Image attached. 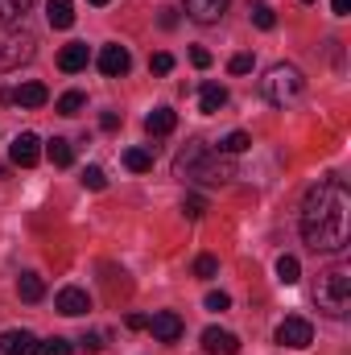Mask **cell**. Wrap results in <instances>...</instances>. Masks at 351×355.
I'll list each match as a JSON object with an SVG mask.
<instances>
[{
  "instance_id": "6da1fadb",
  "label": "cell",
  "mask_w": 351,
  "mask_h": 355,
  "mask_svg": "<svg viewBox=\"0 0 351 355\" xmlns=\"http://www.w3.org/2000/svg\"><path fill=\"white\" fill-rule=\"evenodd\" d=\"M351 223V194L343 182L327 178L306 190L302 198V240L314 252H343Z\"/></svg>"
},
{
  "instance_id": "7a4b0ae2",
  "label": "cell",
  "mask_w": 351,
  "mask_h": 355,
  "mask_svg": "<svg viewBox=\"0 0 351 355\" xmlns=\"http://www.w3.org/2000/svg\"><path fill=\"white\" fill-rule=\"evenodd\" d=\"M178 174L194 178V182H228V178H236V166L228 153L207 149L203 141H190V149L178 157Z\"/></svg>"
},
{
  "instance_id": "3957f363",
  "label": "cell",
  "mask_w": 351,
  "mask_h": 355,
  "mask_svg": "<svg viewBox=\"0 0 351 355\" xmlns=\"http://www.w3.org/2000/svg\"><path fill=\"white\" fill-rule=\"evenodd\" d=\"M314 302L318 310H327L331 318H343L351 306V268L348 265H331L318 272L314 281Z\"/></svg>"
},
{
  "instance_id": "277c9868",
  "label": "cell",
  "mask_w": 351,
  "mask_h": 355,
  "mask_svg": "<svg viewBox=\"0 0 351 355\" xmlns=\"http://www.w3.org/2000/svg\"><path fill=\"white\" fill-rule=\"evenodd\" d=\"M37 54V37L29 29H21L17 21H0V75L25 67Z\"/></svg>"
},
{
  "instance_id": "5b68a950",
  "label": "cell",
  "mask_w": 351,
  "mask_h": 355,
  "mask_svg": "<svg viewBox=\"0 0 351 355\" xmlns=\"http://www.w3.org/2000/svg\"><path fill=\"white\" fill-rule=\"evenodd\" d=\"M302 91H306V79H302V71L289 67V62H277V67L261 79V95L268 99V103H277V107L293 103Z\"/></svg>"
},
{
  "instance_id": "8992f818",
  "label": "cell",
  "mask_w": 351,
  "mask_h": 355,
  "mask_svg": "<svg viewBox=\"0 0 351 355\" xmlns=\"http://www.w3.org/2000/svg\"><path fill=\"white\" fill-rule=\"evenodd\" d=\"M8 162L21 166V170H33V166L42 162V141H37L33 132H17L12 145H8Z\"/></svg>"
},
{
  "instance_id": "52a82bcc",
  "label": "cell",
  "mask_w": 351,
  "mask_h": 355,
  "mask_svg": "<svg viewBox=\"0 0 351 355\" xmlns=\"http://www.w3.org/2000/svg\"><path fill=\"white\" fill-rule=\"evenodd\" d=\"M277 343H281V347H293V352H306V347L314 343V327H310L306 318H285V322L277 327Z\"/></svg>"
},
{
  "instance_id": "ba28073f",
  "label": "cell",
  "mask_w": 351,
  "mask_h": 355,
  "mask_svg": "<svg viewBox=\"0 0 351 355\" xmlns=\"http://www.w3.org/2000/svg\"><path fill=\"white\" fill-rule=\"evenodd\" d=\"M128 67H132V58H128V50L124 46H103L99 50V71L108 75V79H120V75H128Z\"/></svg>"
},
{
  "instance_id": "9c48e42d",
  "label": "cell",
  "mask_w": 351,
  "mask_h": 355,
  "mask_svg": "<svg viewBox=\"0 0 351 355\" xmlns=\"http://www.w3.org/2000/svg\"><path fill=\"white\" fill-rule=\"evenodd\" d=\"M232 0H186V17L198 21V25H215L223 12H228Z\"/></svg>"
},
{
  "instance_id": "30bf717a",
  "label": "cell",
  "mask_w": 351,
  "mask_h": 355,
  "mask_svg": "<svg viewBox=\"0 0 351 355\" xmlns=\"http://www.w3.org/2000/svg\"><path fill=\"white\" fill-rule=\"evenodd\" d=\"M149 331H153V339H162V343H178V339H182V318H178L174 310H162V314L149 318Z\"/></svg>"
},
{
  "instance_id": "8fae6325",
  "label": "cell",
  "mask_w": 351,
  "mask_h": 355,
  "mask_svg": "<svg viewBox=\"0 0 351 355\" xmlns=\"http://www.w3.org/2000/svg\"><path fill=\"white\" fill-rule=\"evenodd\" d=\"M37 339L29 331H4L0 335V355H37Z\"/></svg>"
},
{
  "instance_id": "7c38bea8",
  "label": "cell",
  "mask_w": 351,
  "mask_h": 355,
  "mask_svg": "<svg viewBox=\"0 0 351 355\" xmlns=\"http://www.w3.org/2000/svg\"><path fill=\"white\" fill-rule=\"evenodd\" d=\"M203 347H207L211 355H236V352H240V339H236L232 331L207 327V331H203Z\"/></svg>"
},
{
  "instance_id": "4fadbf2b",
  "label": "cell",
  "mask_w": 351,
  "mask_h": 355,
  "mask_svg": "<svg viewBox=\"0 0 351 355\" xmlns=\"http://www.w3.org/2000/svg\"><path fill=\"white\" fill-rule=\"evenodd\" d=\"M58 314H67V318H79V314H87L91 310V297L83 293V289H75V285H67L62 293H58Z\"/></svg>"
},
{
  "instance_id": "5bb4252c",
  "label": "cell",
  "mask_w": 351,
  "mask_h": 355,
  "mask_svg": "<svg viewBox=\"0 0 351 355\" xmlns=\"http://www.w3.org/2000/svg\"><path fill=\"white\" fill-rule=\"evenodd\" d=\"M174 128H178V116L170 107H153V112L145 116V132H149V137H170Z\"/></svg>"
},
{
  "instance_id": "9a60e30c",
  "label": "cell",
  "mask_w": 351,
  "mask_h": 355,
  "mask_svg": "<svg viewBox=\"0 0 351 355\" xmlns=\"http://www.w3.org/2000/svg\"><path fill=\"white\" fill-rule=\"evenodd\" d=\"M8 99H12L17 107H42V103L50 99V91H46V83H21Z\"/></svg>"
},
{
  "instance_id": "2e32d148",
  "label": "cell",
  "mask_w": 351,
  "mask_h": 355,
  "mask_svg": "<svg viewBox=\"0 0 351 355\" xmlns=\"http://www.w3.org/2000/svg\"><path fill=\"white\" fill-rule=\"evenodd\" d=\"M223 103H228V87H219V83H203L198 87V112L203 116H215Z\"/></svg>"
},
{
  "instance_id": "e0dca14e",
  "label": "cell",
  "mask_w": 351,
  "mask_h": 355,
  "mask_svg": "<svg viewBox=\"0 0 351 355\" xmlns=\"http://www.w3.org/2000/svg\"><path fill=\"white\" fill-rule=\"evenodd\" d=\"M46 21L54 29H71L75 25V4L71 0H46Z\"/></svg>"
},
{
  "instance_id": "ac0fdd59",
  "label": "cell",
  "mask_w": 351,
  "mask_h": 355,
  "mask_svg": "<svg viewBox=\"0 0 351 355\" xmlns=\"http://www.w3.org/2000/svg\"><path fill=\"white\" fill-rule=\"evenodd\" d=\"M87 46L83 42H71V46H62V54H58V67L67 71V75H75V71H83L87 67Z\"/></svg>"
},
{
  "instance_id": "d6986e66",
  "label": "cell",
  "mask_w": 351,
  "mask_h": 355,
  "mask_svg": "<svg viewBox=\"0 0 351 355\" xmlns=\"http://www.w3.org/2000/svg\"><path fill=\"white\" fill-rule=\"evenodd\" d=\"M46 157H50L58 170H67V166L75 162V149H71V141H67V137H54V141L46 145Z\"/></svg>"
},
{
  "instance_id": "ffe728a7",
  "label": "cell",
  "mask_w": 351,
  "mask_h": 355,
  "mask_svg": "<svg viewBox=\"0 0 351 355\" xmlns=\"http://www.w3.org/2000/svg\"><path fill=\"white\" fill-rule=\"evenodd\" d=\"M17 293H21V302H42V297H46V285H42L37 272H25V277L17 281Z\"/></svg>"
},
{
  "instance_id": "44dd1931",
  "label": "cell",
  "mask_w": 351,
  "mask_h": 355,
  "mask_svg": "<svg viewBox=\"0 0 351 355\" xmlns=\"http://www.w3.org/2000/svg\"><path fill=\"white\" fill-rule=\"evenodd\" d=\"M124 166H128L132 174H149V170H153V153H149V149H128V153H124Z\"/></svg>"
},
{
  "instance_id": "7402d4cb",
  "label": "cell",
  "mask_w": 351,
  "mask_h": 355,
  "mask_svg": "<svg viewBox=\"0 0 351 355\" xmlns=\"http://www.w3.org/2000/svg\"><path fill=\"white\" fill-rule=\"evenodd\" d=\"M277 281H281V285H298V281H302L298 257H281V261H277Z\"/></svg>"
},
{
  "instance_id": "603a6c76",
  "label": "cell",
  "mask_w": 351,
  "mask_h": 355,
  "mask_svg": "<svg viewBox=\"0 0 351 355\" xmlns=\"http://www.w3.org/2000/svg\"><path fill=\"white\" fill-rule=\"evenodd\" d=\"M248 145H252V141H248V132H240V128H236V132H228V137L219 141V153H228V157H236V153H244Z\"/></svg>"
},
{
  "instance_id": "cb8c5ba5",
  "label": "cell",
  "mask_w": 351,
  "mask_h": 355,
  "mask_svg": "<svg viewBox=\"0 0 351 355\" xmlns=\"http://www.w3.org/2000/svg\"><path fill=\"white\" fill-rule=\"evenodd\" d=\"M37 0H0V21H21Z\"/></svg>"
},
{
  "instance_id": "d4e9b609",
  "label": "cell",
  "mask_w": 351,
  "mask_h": 355,
  "mask_svg": "<svg viewBox=\"0 0 351 355\" xmlns=\"http://www.w3.org/2000/svg\"><path fill=\"white\" fill-rule=\"evenodd\" d=\"M248 12H252V21H257V29H273V25H277V17H273V8H268V0H252V4H248Z\"/></svg>"
},
{
  "instance_id": "484cf974",
  "label": "cell",
  "mask_w": 351,
  "mask_h": 355,
  "mask_svg": "<svg viewBox=\"0 0 351 355\" xmlns=\"http://www.w3.org/2000/svg\"><path fill=\"white\" fill-rule=\"evenodd\" d=\"M83 103H87V99H83V91H67V95L58 99V112H62V116H79V112H83Z\"/></svg>"
},
{
  "instance_id": "4316f807",
  "label": "cell",
  "mask_w": 351,
  "mask_h": 355,
  "mask_svg": "<svg viewBox=\"0 0 351 355\" xmlns=\"http://www.w3.org/2000/svg\"><path fill=\"white\" fill-rule=\"evenodd\" d=\"M37 355H75V343H67V339H46Z\"/></svg>"
},
{
  "instance_id": "83f0119b",
  "label": "cell",
  "mask_w": 351,
  "mask_h": 355,
  "mask_svg": "<svg viewBox=\"0 0 351 355\" xmlns=\"http://www.w3.org/2000/svg\"><path fill=\"white\" fill-rule=\"evenodd\" d=\"M149 71H153V75H170V71H174V54H166V50L153 54V58H149Z\"/></svg>"
},
{
  "instance_id": "f1b7e54d",
  "label": "cell",
  "mask_w": 351,
  "mask_h": 355,
  "mask_svg": "<svg viewBox=\"0 0 351 355\" xmlns=\"http://www.w3.org/2000/svg\"><path fill=\"white\" fill-rule=\"evenodd\" d=\"M83 186H87V190H103V186H108L103 170H99V166H87V170H83Z\"/></svg>"
},
{
  "instance_id": "f546056e",
  "label": "cell",
  "mask_w": 351,
  "mask_h": 355,
  "mask_svg": "<svg viewBox=\"0 0 351 355\" xmlns=\"http://www.w3.org/2000/svg\"><path fill=\"white\" fill-rule=\"evenodd\" d=\"M228 306H232V297H228L223 289H211V293H207V310H219V314H223Z\"/></svg>"
},
{
  "instance_id": "4dcf8cb0",
  "label": "cell",
  "mask_w": 351,
  "mask_h": 355,
  "mask_svg": "<svg viewBox=\"0 0 351 355\" xmlns=\"http://www.w3.org/2000/svg\"><path fill=\"white\" fill-rule=\"evenodd\" d=\"M228 71H232V75H248V71H252V54H236V58L228 62Z\"/></svg>"
},
{
  "instance_id": "1f68e13d",
  "label": "cell",
  "mask_w": 351,
  "mask_h": 355,
  "mask_svg": "<svg viewBox=\"0 0 351 355\" xmlns=\"http://www.w3.org/2000/svg\"><path fill=\"white\" fill-rule=\"evenodd\" d=\"M182 211H186V215H190V219H198V215H203V211H207V198H198V194H190V198H186V202H182Z\"/></svg>"
},
{
  "instance_id": "d6a6232c",
  "label": "cell",
  "mask_w": 351,
  "mask_h": 355,
  "mask_svg": "<svg viewBox=\"0 0 351 355\" xmlns=\"http://www.w3.org/2000/svg\"><path fill=\"white\" fill-rule=\"evenodd\" d=\"M194 272H198V277H215V272H219V261H215V257H198V261H194Z\"/></svg>"
},
{
  "instance_id": "836d02e7",
  "label": "cell",
  "mask_w": 351,
  "mask_h": 355,
  "mask_svg": "<svg viewBox=\"0 0 351 355\" xmlns=\"http://www.w3.org/2000/svg\"><path fill=\"white\" fill-rule=\"evenodd\" d=\"M190 62H194L198 71H207V67H211V50H203V46H194V50H190Z\"/></svg>"
},
{
  "instance_id": "e575fe53",
  "label": "cell",
  "mask_w": 351,
  "mask_h": 355,
  "mask_svg": "<svg viewBox=\"0 0 351 355\" xmlns=\"http://www.w3.org/2000/svg\"><path fill=\"white\" fill-rule=\"evenodd\" d=\"M99 124H103L108 132H116V128H120V116H116V112H103V116H99Z\"/></svg>"
},
{
  "instance_id": "d590c367",
  "label": "cell",
  "mask_w": 351,
  "mask_h": 355,
  "mask_svg": "<svg viewBox=\"0 0 351 355\" xmlns=\"http://www.w3.org/2000/svg\"><path fill=\"white\" fill-rule=\"evenodd\" d=\"M124 322H128V331H145V327H149V318H145V314H128Z\"/></svg>"
},
{
  "instance_id": "8d00e7d4",
  "label": "cell",
  "mask_w": 351,
  "mask_h": 355,
  "mask_svg": "<svg viewBox=\"0 0 351 355\" xmlns=\"http://www.w3.org/2000/svg\"><path fill=\"white\" fill-rule=\"evenodd\" d=\"M83 347H87V352H99V347H103V339L91 331V335H83Z\"/></svg>"
},
{
  "instance_id": "74e56055",
  "label": "cell",
  "mask_w": 351,
  "mask_h": 355,
  "mask_svg": "<svg viewBox=\"0 0 351 355\" xmlns=\"http://www.w3.org/2000/svg\"><path fill=\"white\" fill-rule=\"evenodd\" d=\"M331 8H335V17H348V12H351V0H331Z\"/></svg>"
},
{
  "instance_id": "f35d334b",
  "label": "cell",
  "mask_w": 351,
  "mask_h": 355,
  "mask_svg": "<svg viewBox=\"0 0 351 355\" xmlns=\"http://www.w3.org/2000/svg\"><path fill=\"white\" fill-rule=\"evenodd\" d=\"M87 4H95V8H103V4H112V0H87Z\"/></svg>"
},
{
  "instance_id": "ab89813d",
  "label": "cell",
  "mask_w": 351,
  "mask_h": 355,
  "mask_svg": "<svg viewBox=\"0 0 351 355\" xmlns=\"http://www.w3.org/2000/svg\"><path fill=\"white\" fill-rule=\"evenodd\" d=\"M306 4H310V0H306Z\"/></svg>"
}]
</instances>
